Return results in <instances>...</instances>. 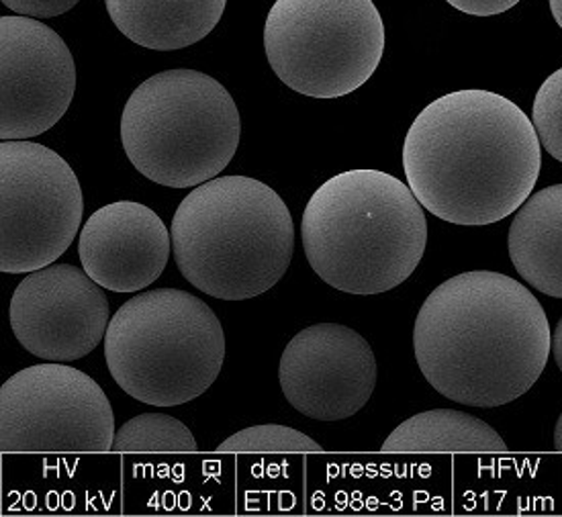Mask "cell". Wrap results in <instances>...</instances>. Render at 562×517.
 <instances>
[{"label": "cell", "mask_w": 562, "mask_h": 517, "mask_svg": "<svg viewBox=\"0 0 562 517\" xmlns=\"http://www.w3.org/2000/svg\"><path fill=\"white\" fill-rule=\"evenodd\" d=\"M542 146L518 104L497 92L457 90L415 117L403 170L422 207L442 222H504L532 194Z\"/></svg>", "instance_id": "1"}, {"label": "cell", "mask_w": 562, "mask_h": 517, "mask_svg": "<svg viewBox=\"0 0 562 517\" xmlns=\"http://www.w3.org/2000/svg\"><path fill=\"white\" fill-rule=\"evenodd\" d=\"M552 331L542 303L493 270L438 284L415 317L414 352L442 397L493 409L519 400L542 376Z\"/></svg>", "instance_id": "2"}, {"label": "cell", "mask_w": 562, "mask_h": 517, "mask_svg": "<svg viewBox=\"0 0 562 517\" xmlns=\"http://www.w3.org/2000/svg\"><path fill=\"white\" fill-rule=\"evenodd\" d=\"M301 241L313 272L350 295H381L407 281L428 246V222L409 184L383 170L326 180L305 207Z\"/></svg>", "instance_id": "3"}, {"label": "cell", "mask_w": 562, "mask_h": 517, "mask_svg": "<svg viewBox=\"0 0 562 517\" xmlns=\"http://www.w3.org/2000/svg\"><path fill=\"white\" fill-rule=\"evenodd\" d=\"M172 254L203 295L248 301L265 295L291 267L295 223L279 192L250 177H217L178 205Z\"/></svg>", "instance_id": "4"}, {"label": "cell", "mask_w": 562, "mask_h": 517, "mask_svg": "<svg viewBox=\"0 0 562 517\" xmlns=\"http://www.w3.org/2000/svg\"><path fill=\"white\" fill-rule=\"evenodd\" d=\"M104 360L130 397L151 407H178L207 393L225 360V334L215 311L182 289L132 296L111 317Z\"/></svg>", "instance_id": "5"}, {"label": "cell", "mask_w": 562, "mask_h": 517, "mask_svg": "<svg viewBox=\"0 0 562 517\" xmlns=\"http://www.w3.org/2000/svg\"><path fill=\"white\" fill-rule=\"evenodd\" d=\"M241 119L220 80L166 70L142 82L121 115V144L142 177L194 189L220 177L236 156Z\"/></svg>", "instance_id": "6"}, {"label": "cell", "mask_w": 562, "mask_h": 517, "mask_svg": "<svg viewBox=\"0 0 562 517\" xmlns=\"http://www.w3.org/2000/svg\"><path fill=\"white\" fill-rule=\"evenodd\" d=\"M265 49L284 87L311 99H341L376 72L385 25L372 0H277Z\"/></svg>", "instance_id": "7"}, {"label": "cell", "mask_w": 562, "mask_h": 517, "mask_svg": "<svg viewBox=\"0 0 562 517\" xmlns=\"http://www.w3.org/2000/svg\"><path fill=\"white\" fill-rule=\"evenodd\" d=\"M72 166L30 139L0 144V270L30 274L58 262L82 229Z\"/></svg>", "instance_id": "8"}, {"label": "cell", "mask_w": 562, "mask_h": 517, "mask_svg": "<svg viewBox=\"0 0 562 517\" xmlns=\"http://www.w3.org/2000/svg\"><path fill=\"white\" fill-rule=\"evenodd\" d=\"M115 414L101 384L66 362L19 370L0 386L4 454H101L115 442Z\"/></svg>", "instance_id": "9"}, {"label": "cell", "mask_w": 562, "mask_h": 517, "mask_svg": "<svg viewBox=\"0 0 562 517\" xmlns=\"http://www.w3.org/2000/svg\"><path fill=\"white\" fill-rule=\"evenodd\" d=\"M0 137L33 139L49 132L76 92L72 52L40 19H0Z\"/></svg>", "instance_id": "10"}, {"label": "cell", "mask_w": 562, "mask_h": 517, "mask_svg": "<svg viewBox=\"0 0 562 517\" xmlns=\"http://www.w3.org/2000/svg\"><path fill=\"white\" fill-rule=\"evenodd\" d=\"M9 319L16 341L30 355L72 362L99 348L111 311L103 286L85 268L54 262L16 284Z\"/></svg>", "instance_id": "11"}, {"label": "cell", "mask_w": 562, "mask_h": 517, "mask_svg": "<svg viewBox=\"0 0 562 517\" xmlns=\"http://www.w3.org/2000/svg\"><path fill=\"white\" fill-rule=\"evenodd\" d=\"M376 358L352 327L317 324L286 344L279 364L284 400L317 422H341L367 407L376 386Z\"/></svg>", "instance_id": "12"}, {"label": "cell", "mask_w": 562, "mask_h": 517, "mask_svg": "<svg viewBox=\"0 0 562 517\" xmlns=\"http://www.w3.org/2000/svg\"><path fill=\"white\" fill-rule=\"evenodd\" d=\"M172 236L162 217L142 203L117 201L94 211L78 236V258L104 291L139 293L162 277Z\"/></svg>", "instance_id": "13"}, {"label": "cell", "mask_w": 562, "mask_h": 517, "mask_svg": "<svg viewBox=\"0 0 562 517\" xmlns=\"http://www.w3.org/2000/svg\"><path fill=\"white\" fill-rule=\"evenodd\" d=\"M127 40L156 52L199 44L222 21L227 0H104Z\"/></svg>", "instance_id": "14"}, {"label": "cell", "mask_w": 562, "mask_h": 517, "mask_svg": "<svg viewBox=\"0 0 562 517\" xmlns=\"http://www.w3.org/2000/svg\"><path fill=\"white\" fill-rule=\"evenodd\" d=\"M519 277L542 295L562 299V184L533 192L507 236Z\"/></svg>", "instance_id": "15"}, {"label": "cell", "mask_w": 562, "mask_h": 517, "mask_svg": "<svg viewBox=\"0 0 562 517\" xmlns=\"http://www.w3.org/2000/svg\"><path fill=\"white\" fill-rule=\"evenodd\" d=\"M504 438L464 412L431 409L393 429L383 452H505Z\"/></svg>", "instance_id": "16"}, {"label": "cell", "mask_w": 562, "mask_h": 517, "mask_svg": "<svg viewBox=\"0 0 562 517\" xmlns=\"http://www.w3.org/2000/svg\"><path fill=\"white\" fill-rule=\"evenodd\" d=\"M193 431L166 414H142L115 431L111 452H196Z\"/></svg>", "instance_id": "17"}, {"label": "cell", "mask_w": 562, "mask_h": 517, "mask_svg": "<svg viewBox=\"0 0 562 517\" xmlns=\"http://www.w3.org/2000/svg\"><path fill=\"white\" fill-rule=\"evenodd\" d=\"M223 454L229 452H322V443L315 442L299 429L279 424L254 426L229 436L217 446Z\"/></svg>", "instance_id": "18"}, {"label": "cell", "mask_w": 562, "mask_h": 517, "mask_svg": "<svg viewBox=\"0 0 562 517\" xmlns=\"http://www.w3.org/2000/svg\"><path fill=\"white\" fill-rule=\"evenodd\" d=\"M532 123L540 146L562 164V68L548 76L536 92Z\"/></svg>", "instance_id": "19"}, {"label": "cell", "mask_w": 562, "mask_h": 517, "mask_svg": "<svg viewBox=\"0 0 562 517\" xmlns=\"http://www.w3.org/2000/svg\"><path fill=\"white\" fill-rule=\"evenodd\" d=\"M80 0H2L7 9L16 15L33 16V19H52L64 15L75 9Z\"/></svg>", "instance_id": "20"}, {"label": "cell", "mask_w": 562, "mask_h": 517, "mask_svg": "<svg viewBox=\"0 0 562 517\" xmlns=\"http://www.w3.org/2000/svg\"><path fill=\"white\" fill-rule=\"evenodd\" d=\"M446 2L467 15L495 16L514 9L519 0H446Z\"/></svg>", "instance_id": "21"}, {"label": "cell", "mask_w": 562, "mask_h": 517, "mask_svg": "<svg viewBox=\"0 0 562 517\" xmlns=\"http://www.w3.org/2000/svg\"><path fill=\"white\" fill-rule=\"evenodd\" d=\"M550 355L554 358L557 367L562 372V317L552 331V341H550Z\"/></svg>", "instance_id": "22"}, {"label": "cell", "mask_w": 562, "mask_h": 517, "mask_svg": "<svg viewBox=\"0 0 562 517\" xmlns=\"http://www.w3.org/2000/svg\"><path fill=\"white\" fill-rule=\"evenodd\" d=\"M550 11H552L557 25L562 30V0H550Z\"/></svg>", "instance_id": "23"}, {"label": "cell", "mask_w": 562, "mask_h": 517, "mask_svg": "<svg viewBox=\"0 0 562 517\" xmlns=\"http://www.w3.org/2000/svg\"><path fill=\"white\" fill-rule=\"evenodd\" d=\"M554 446H557V450L562 452V414L559 422H557V428H554Z\"/></svg>", "instance_id": "24"}]
</instances>
